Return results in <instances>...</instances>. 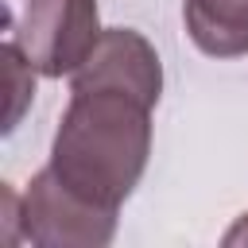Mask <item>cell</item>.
<instances>
[{
    "instance_id": "1",
    "label": "cell",
    "mask_w": 248,
    "mask_h": 248,
    "mask_svg": "<svg viewBox=\"0 0 248 248\" xmlns=\"http://www.w3.org/2000/svg\"><path fill=\"white\" fill-rule=\"evenodd\" d=\"M151 108L124 89H74L46 167L81 198L120 213L147 170Z\"/></svg>"
},
{
    "instance_id": "2",
    "label": "cell",
    "mask_w": 248,
    "mask_h": 248,
    "mask_svg": "<svg viewBox=\"0 0 248 248\" xmlns=\"http://www.w3.org/2000/svg\"><path fill=\"white\" fill-rule=\"evenodd\" d=\"M116 236V209H105L70 190L43 167L19 198V240L39 248H105Z\"/></svg>"
},
{
    "instance_id": "3",
    "label": "cell",
    "mask_w": 248,
    "mask_h": 248,
    "mask_svg": "<svg viewBox=\"0 0 248 248\" xmlns=\"http://www.w3.org/2000/svg\"><path fill=\"white\" fill-rule=\"evenodd\" d=\"M97 0H27L12 39L43 78H74L101 39Z\"/></svg>"
},
{
    "instance_id": "4",
    "label": "cell",
    "mask_w": 248,
    "mask_h": 248,
    "mask_svg": "<svg viewBox=\"0 0 248 248\" xmlns=\"http://www.w3.org/2000/svg\"><path fill=\"white\" fill-rule=\"evenodd\" d=\"M70 89H124L159 105L163 93V62L159 50L136 27H105L93 54L70 78Z\"/></svg>"
},
{
    "instance_id": "5",
    "label": "cell",
    "mask_w": 248,
    "mask_h": 248,
    "mask_svg": "<svg viewBox=\"0 0 248 248\" xmlns=\"http://www.w3.org/2000/svg\"><path fill=\"white\" fill-rule=\"evenodd\" d=\"M182 19L202 54H248V0H182Z\"/></svg>"
},
{
    "instance_id": "6",
    "label": "cell",
    "mask_w": 248,
    "mask_h": 248,
    "mask_svg": "<svg viewBox=\"0 0 248 248\" xmlns=\"http://www.w3.org/2000/svg\"><path fill=\"white\" fill-rule=\"evenodd\" d=\"M0 54H4V62H8V78H12V108H8V124H4V132H12V128L19 124L23 105L35 97V78H31L35 66L27 62V54L19 50L16 39H8V43L0 46Z\"/></svg>"
},
{
    "instance_id": "7",
    "label": "cell",
    "mask_w": 248,
    "mask_h": 248,
    "mask_svg": "<svg viewBox=\"0 0 248 248\" xmlns=\"http://www.w3.org/2000/svg\"><path fill=\"white\" fill-rule=\"evenodd\" d=\"M221 240H225L229 248H236V244H248V213H240V217L232 221V229H229Z\"/></svg>"
}]
</instances>
